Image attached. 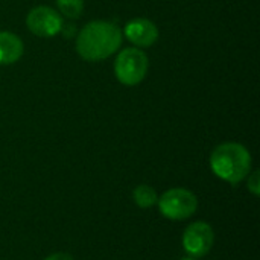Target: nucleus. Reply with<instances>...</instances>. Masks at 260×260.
<instances>
[{"instance_id":"obj_5","label":"nucleus","mask_w":260,"mask_h":260,"mask_svg":"<svg viewBox=\"0 0 260 260\" xmlns=\"http://www.w3.org/2000/svg\"><path fill=\"white\" fill-rule=\"evenodd\" d=\"M62 17L50 6H37L26 17L27 29L43 38L55 37L62 29Z\"/></svg>"},{"instance_id":"obj_10","label":"nucleus","mask_w":260,"mask_h":260,"mask_svg":"<svg viewBox=\"0 0 260 260\" xmlns=\"http://www.w3.org/2000/svg\"><path fill=\"white\" fill-rule=\"evenodd\" d=\"M61 14L67 18H78L84 9V0H56Z\"/></svg>"},{"instance_id":"obj_6","label":"nucleus","mask_w":260,"mask_h":260,"mask_svg":"<svg viewBox=\"0 0 260 260\" xmlns=\"http://www.w3.org/2000/svg\"><path fill=\"white\" fill-rule=\"evenodd\" d=\"M213 241L215 233L212 227L204 221L190 224L183 235V247L190 257L206 256L212 250Z\"/></svg>"},{"instance_id":"obj_12","label":"nucleus","mask_w":260,"mask_h":260,"mask_svg":"<svg viewBox=\"0 0 260 260\" xmlns=\"http://www.w3.org/2000/svg\"><path fill=\"white\" fill-rule=\"evenodd\" d=\"M44 260H73V257L70 254H66V253H55V254H50L49 257H46Z\"/></svg>"},{"instance_id":"obj_3","label":"nucleus","mask_w":260,"mask_h":260,"mask_svg":"<svg viewBox=\"0 0 260 260\" xmlns=\"http://www.w3.org/2000/svg\"><path fill=\"white\" fill-rule=\"evenodd\" d=\"M149 61L143 50L137 47L123 49L114 62V73L120 84L133 87L143 81L148 73Z\"/></svg>"},{"instance_id":"obj_8","label":"nucleus","mask_w":260,"mask_h":260,"mask_svg":"<svg viewBox=\"0 0 260 260\" xmlns=\"http://www.w3.org/2000/svg\"><path fill=\"white\" fill-rule=\"evenodd\" d=\"M23 41L12 32H0V64L9 66L23 55Z\"/></svg>"},{"instance_id":"obj_13","label":"nucleus","mask_w":260,"mask_h":260,"mask_svg":"<svg viewBox=\"0 0 260 260\" xmlns=\"http://www.w3.org/2000/svg\"><path fill=\"white\" fill-rule=\"evenodd\" d=\"M181 260H195V257H183Z\"/></svg>"},{"instance_id":"obj_2","label":"nucleus","mask_w":260,"mask_h":260,"mask_svg":"<svg viewBox=\"0 0 260 260\" xmlns=\"http://www.w3.org/2000/svg\"><path fill=\"white\" fill-rule=\"evenodd\" d=\"M210 168L221 180L238 184L248 177L251 169V155L248 149L235 142L222 143L210 155Z\"/></svg>"},{"instance_id":"obj_4","label":"nucleus","mask_w":260,"mask_h":260,"mask_svg":"<svg viewBox=\"0 0 260 260\" xmlns=\"http://www.w3.org/2000/svg\"><path fill=\"white\" fill-rule=\"evenodd\" d=\"M160 213L174 221H183L190 218L198 209L197 197L183 187L169 189L157 200Z\"/></svg>"},{"instance_id":"obj_11","label":"nucleus","mask_w":260,"mask_h":260,"mask_svg":"<svg viewBox=\"0 0 260 260\" xmlns=\"http://www.w3.org/2000/svg\"><path fill=\"white\" fill-rule=\"evenodd\" d=\"M248 190L254 195H260V181H259V171H254L250 177H248Z\"/></svg>"},{"instance_id":"obj_9","label":"nucleus","mask_w":260,"mask_h":260,"mask_svg":"<svg viewBox=\"0 0 260 260\" xmlns=\"http://www.w3.org/2000/svg\"><path fill=\"white\" fill-rule=\"evenodd\" d=\"M133 198H134V203H136L139 207H142V209L152 207L154 204H157V200H158L155 190H154L151 186H146V184L137 186V187L134 189Z\"/></svg>"},{"instance_id":"obj_7","label":"nucleus","mask_w":260,"mask_h":260,"mask_svg":"<svg viewBox=\"0 0 260 260\" xmlns=\"http://www.w3.org/2000/svg\"><path fill=\"white\" fill-rule=\"evenodd\" d=\"M123 34L126 40L134 43L139 47H148L152 46L158 38V29L157 26L148 20V18H134L126 23Z\"/></svg>"},{"instance_id":"obj_1","label":"nucleus","mask_w":260,"mask_h":260,"mask_svg":"<svg viewBox=\"0 0 260 260\" xmlns=\"http://www.w3.org/2000/svg\"><path fill=\"white\" fill-rule=\"evenodd\" d=\"M122 44L120 29L107 20L87 23L78 35L76 50L85 61H101L111 56Z\"/></svg>"}]
</instances>
